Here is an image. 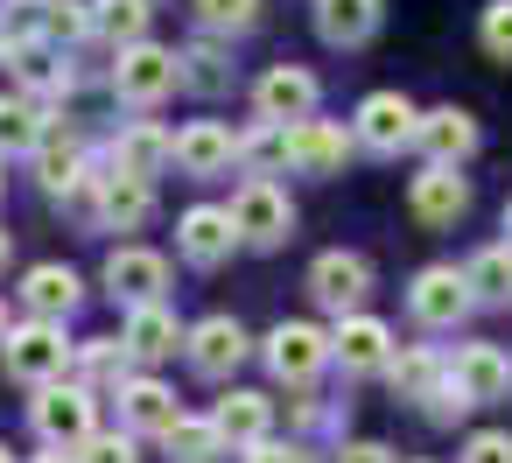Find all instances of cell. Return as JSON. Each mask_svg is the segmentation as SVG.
<instances>
[{"mask_svg": "<svg viewBox=\"0 0 512 463\" xmlns=\"http://www.w3.org/2000/svg\"><path fill=\"white\" fill-rule=\"evenodd\" d=\"M113 99L134 106V113H155L162 99L183 92V50H162V43H127L113 50V71H106Z\"/></svg>", "mask_w": 512, "mask_h": 463, "instance_id": "1", "label": "cell"}, {"mask_svg": "<svg viewBox=\"0 0 512 463\" xmlns=\"http://www.w3.org/2000/svg\"><path fill=\"white\" fill-rule=\"evenodd\" d=\"M0 358H8V379L15 386H57V379H71V365H78V344L64 337V323H43V316H22L15 330H8V344H0Z\"/></svg>", "mask_w": 512, "mask_h": 463, "instance_id": "2", "label": "cell"}, {"mask_svg": "<svg viewBox=\"0 0 512 463\" xmlns=\"http://www.w3.org/2000/svg\"><path fill=\"white\" fill-rule=\"evenodd\" d=\"M29 428L43 449H85L99 435V393L85 379H57V386H36L29 400Z\"/></svg>", "mask_w": 512, "mask_h": 463, "instance_id": "3", "label": "cell"}, {"mask_svg": "<svg viewBox=\"0 0 512 463\" xmlns=\"http://www.w3.org/2000/svg\"><path fill=\"white\" fill-rule=\"evenodd\" d=\"M78 204L99 218V232H141L155 218V183L127 176V169H113V155H99L92 176H85V190H78Z\"/></svg>", "mask_w": 512, "mask_h": 463, "instance_id": "4", "label": "cell"}, {"mask_svg": "<svg viewBox=\"0 0 512 463\" xmlns=\"http://www.w3.org/2000/svg\"><path fill=\"white\" fill-rule=\"evenodd\" d=\"M260 358H267V372L288 386V393H309L330 365H337V344H330V330H316V323H274L267 330V344H260Z\"/></svg>", "mask_w": 512, "mask_h": 463, "instance_id": "5", "label": "cell"}, {"mask_svg": "<svg viewBox=\"0 0 512 463\" xmlns=\"http://www.w3.org/2000/svg\"><path fill=\"white\" fill-rule=\"evenodd\" d=\"M232 218H239V239H246L253 253H274V246L295 239V197H288L274 176H246V183L232 190Z\"/></svg>", "mask_w": 512, "mask_h": 463, "instance_id": "6", "label": "cell"}, {"mask_svg": "<svg viewBox=\"0 0 512 463\" xmlns=\"http://www.w3.org/2000/svg\"><path fill=\"white\" fill-rule=\"evenodd\" d=\"M470 309H477V288H470V274H463L456 260H428V267L407 281V316H414L421 330H456Z\"/></svg>", "mask_w": 512, "mask_h": 463, "instance_id": "7", "label": "cell"}, {"mask_svg": "<svg viewBox=\"0 0 512 463\" xmlns=\"http://www.w3.org/2000/svg\"><path fill=\"white\" fill-rule=\"evenodd\" d=\"M330 344H337V372H344V379H386V372H393V358H400L393 323H386V316H372V309L337 316V323H330Z\"/></svg>", "mask_w": 512, "mask_h": 463, "instance_id": "8", "label": "cell"}, {"mask_svg": "<svg viewBox=\"0 0 512 463\" xmlns=\"http://www.w3.org/2000/svg\"><path fill=\"white\" fill-rule=\"evenodd\" d=\"M351 134H358V148L365 155H400V148H414V134H421V106L407 99V92H365L358 99V113H351Z\"/></svg>", "mask_w": 512, "mask_h": 463, "instance_id": "9", "label": "cell"}, {"mask_svg": "<svg viewBox=\"0 0 512 463\" xmlns=\"http://www.w3.org/2000/svg\"><path fill=\"white\" fill-rule=\"evenodd\" d=\"M239 246H246V239H239L232 204H190V211L176 218V260H183V267H197V274L225 267Z\"/></svg>", "mask_w": 512, "mask_h": 463, "instance_id": "10", "label": "cell"}, {"mask_svg": "<svg viewBox=\"0 0 512 463\" xmlns=\"http://www.w3.org/2000/svg\"><path fill=\"white\" fill-rule=\"evenodd\" d=\"M316 106H323V78L302 64H267L253 78V120L295 127V120H316Z\"/></svg>", "mask_w": 512, "mask_h": 463, "instance_id": "11", "label": "cell"}, {"mask_svg": "<svg viewBox=\"0 0 512 463\" xmlns=\"http://www.w3.org/2000/svg\"><path fill=\"white\" fill-rule=\"evenodd\" d=\"M99 281H106V295H113L120 309H141V302H162V288H169V260H162L155 246L120 239V246L99 260Z\"/></svg>", "mask_w": 512, "mask_h": 463, "instance_id": "12", "label": "cell"}, {"mask_svg": "<svg viewBox=\"0 0 512 463\" xmlns=\"http://www.w3.org/2000/svg\"><path fill=\"white\" fill-rule=\"evenodd\" d=\"M0 64L15 71V92H29V99H71L78 92V64H71V50H57V43H0Z\"/></svg>", "mask_w": 512, "mask_h": 463, "instance_id": "13", "label": "cell"}, {"mask_svg": "<svg viewBox=\"0 0 512 463\" xmlns=\"http://www.w3.org/2000/svg\"><path fill=\"white\" fill-rule=\"evenodd\" d=\"M309 295H316V309H330V316L365 309V295H372V260L351 253V246L316 253V260H309Z\"/></svg>", "mask_w": 512, "mask_h": 463, "instance_id": "14", "label": "cell"}, {"mask_svg": "<svg viewBox=\"0 0 512 463\" xmlns=\"http://www.w3.org/2000/svg\"><path fill=\"white\" fill-rule=\"evenodd\" d=\"M183 358H190V372L197 379H232L246 358H253V337H246V323L239 316H197L190 323V344H183Z\"/></svg>", "mask_w": 512, "mask_h": 463, "instance_id": "15", "label": "cell"}, {"mask_svg": "<svg viewBox=\"0 0 512 463\" xmlns=\"http://www.w3.org/2000/svg\"><path fill=\"white\" fill-rule=\"evenodd\" d=\"M358 155V134L344 120H295L288 127V169L295 176H344V162Z\"/></svg>", "mask_w": 512, "mask_h": 463, "instance_id": "16", "label": "cell"}, {"mask_svg": "<svg viewBox=\"0 0 512 463\" xmlns=\"http://www.w3.org/2000/svg\"><path fill=\"white\" fill-rule=\"evenodd\" d=\"M92 162H99V155H92V148H85V141H78L64 120H57V127H50V141L29 155V169H36V190H43V197H64V204H78V190H85Z\"/></svg>", "mask_w": 512, "mask_h": 463, "instance_id": "17", "label": "cell"}, {"mask_svg": "<svg viewBox=\"0 0 512 463\" xmlns=\"http://www.w3.org/2000/svg\"><path fill=\"white\" fill-rule=\"evenodd\" d=\"M407 211L421 225H456L470 211V176L463 169H442V162H421V176H407Z\"/></svg>", "mask_w": 512, "mask_h": 463, "instance_id": "18", "label": "cell"}, {"mask_svg": "<svg viewBox=\"0 0 512 463\" xmlns=\"http://www.w3.org/2000/svg\"><path fill=\"white\" fill-rule=\"evenodd\" d=\"M15 302H22V316L64 323V316H71V309L85 302V274H78V267H64V260H36V267L22 274Z\"/></svg>", "mask_w": 512, "mask_h": 463, "instance_id": "19", "label": "cell"}, {"mask_svg": "<svg viewBox=\"0 0 512 463\" xmlns=\"http://www.w3.org/2000/svg\"><path fill=\"white\" fill-rule=\"evenodd\" d=\"M113 400H120V428H134L141 442H148V435L162 442V435L183 421V400H176V386H162L155 372H134V379H127Z\"/></svg>", "mask_w": 512, "mask_h": 463, "instance_id": "20", "label": "cell"}, {"mask_svg": "<svg viewBox=\"0 0 512 463\" xmlns=\"http://www.w3.org/2000/svg\"><path fill=\"white\" fill-rule=\"evenodd\" d=\"M449 372H456V386L477 400V407H498V400H512V351L505 344H456L449 351Z\"/></svg>", "mask_w": 512, "mask_h": 463, "instance_id": "21", "label": "cell"}, {"mask_svg": "<svg viewBox=\"0 0 512 463\" xmlns=\"http://www.w3.org/2000/svg\"><path fill=\"white\" fill-rule=\"evenodd\" d=\"M414 155L421 162H442V169H463L477 155V120L463 106H428L421 113V134H414Z\"/></svg>", "mask_w": 512, "mask_h": 463, "instance_id": "22", "label": "cell"}, {"mask_svg": "<svg viewBox=\"0 0 512 463\" xmlns=\"http://www.w3.org/2000/svg\"><path fill=\"white\" fill-rule=\"evenodd\" d=\"M232 162H239V134H232L225 120H190V127L176 134V169H183V176L211 183V176H225Z\"/></svg>", "mask_w": 512, "mask_h": 463, "instance_id": "23", "label": "cell"}, {"mask_svg": "<svg viewBox=\"0 0 512 463\" xmlns=\"http://www.w3.org/2000/svg\"><path fill=\"white\" fill-rule=\"evenodd\" d=\"M120 337L134 344V358H141V365H162V358H176V351L190 344V323H183L169 302H141V309H127Z\"/></svg>", "mask_w": 512, "mask_h": 463, "instance_id": "24", "label": "cell"}, {"mask_svg": "<svg viewBox=\"0 0 512 463\" xmlns=\"http://www.w3.org/2000/svg\"><path fill=\"white\" fill-rule=\"evenodd\" d=\"M106 155H113V169H127V176H148V183H155V176L176 162V134H169V127H155V120H127V127L113 134V148H106Z\"/></svg>", "mask_w": 512, "mask_h": 463, "instance_id": "25", "label": "cell"}, {"mask_svg": "<svg viewBox=\"0 0 512 463\" xmlns=\"http://www.w3.org/2000/svg\"><path fill=\"white\" fill-rule=\"evenodd\" d=\"M211 421H218V435L232 442V456H246L253 442H267V435H274V400H267V393H253V386H232V393L211 407Z\"/></svg>", "mask_w": 512, "mask_h": 463, "instance_id": "26", "label": "cell"}, {"mask_svg": "<svg viewBox=\"0 0 512 463\" xmlns=\"http://www.w3.org/2000/svg\"><path fill=\"white\" fill-rule=\"evenodd\" d=\"M50 106L43 99H29V92H0V162L8 155H36L43 141H50Z\"/></svg>", "mask_w": 512, "mask_h": 463, "instance_id": "27", "label": "cell"}, {"mask_svg": "<svg viewBox=\"0 0 512 463\" xmlns=\"http://www.w3.org/2000/svg\"><path fill=\"white\" fill-rule=\"evenodd\" d=\"M134 344L127 337H85L78 344V365H71V379H85L92 393H120L127 379H134Z\"/></svg>", "mask_w": 512, "mask_h": 463, "instance_id": "28", "label": "cell"}, {"mask_svg": "<svg viewBox=\"0 0 512 463\" xmlns=\"http://www.w3.org/2000/svg\"><path fill=\"white\" fill-rule=\"evenodd\" d=\"M379 8L386 0H316V36L330 50H358L379 36Z\"/></svg>", "mask_w": 512, "mask_h": 463, "instance_id": "29", "label": "cell"}, {"mask_svg": "<svg viewBox=\"0 0 512 463\" xmlns=\"http://www.w3.org/2000/svg\"><path fill=\"white\" fill-rule=\"evenodd\" d=\"M386 379H393L400 400H421V407H428V400L449 386V351H435V344H400V358H393Z\"/></svg>", "mask_w": 512, "mask_h": 463, "instance_id": "30", "label": "cell"}, {"mask_svg": "<svg viewBox=\"0 0 512 463\" xmlns=\"http://www.w3.org/2000/svg\"><path fill=\"white\" fill-rule=\"evenodd\" d=\"M162 449H169V463H218V456H232V442L218 435L211 414H183V421L162 435Z\"/></svg>", "mask_w": 512, "mask_h": 463, "instance_id": "31", "label": "cell"}, {"mask_svg": "<svg viewBox=\"0 0 512 463\" xmlns=\"http://www.w3.org/2000/svg\"><path fill=\"white\" fill-rule=\"evenodd\" d=\"M148 22H155L148 0H92V29H99V43H113V50L148 43Z\"/></svg>", "mask_w": 512, "mask_h": 463, "instance_id": "32", "label": "cell"}, {"mask_svg": "<svg viewBox=\"0 0 512 463\" xmlns=\"http://www.w3.org/2000/svg\"><path fill=\"white\" fill-rule=\"evenodd\" d=\"M239 169H246V176H281V169H288V127L253 120V127L239 134Z\"/></svg>", "mask_w": 512, "mask_h": 463, "instance_id": "33", "label": "cell"}, {"mask_svg": "<svg viewBox=\"0 0 512 463\" xmlns=\"http://www.w3.org/2000/svg\"><path fill=\"white\" fill-rule=\"evenodd\" d=\"M232 85V57H225V36H204L183 50V92H225Z\"/></svg>", "mask_w": 512, "mask_h": 463, "instance_id": "34", "label": "cell"}, {"mask_svg": "<svg viewBox=\"0 0 512 463\" xmlns=\"http://www.w3.org/2000/svg\"><path fill=\"white\" fill-rule=\"evenodd\" d=\"M463 274H470L477 302H512V246H505V239H498V246H484V253H470V260H463Z\"/></svg>", "mask_w": 512, "mask_h": 463, "instance_id": "35", "label": "cell"}, {"mask_svg": "<svg viewBox=\"0 0 512 463\" xmlns=\"http://www.w3.org/2000/svg\"><path fill=\"white\" fill-rule=\"evenodd\" d=\"M190 15H197V29L204 36H246V29H260V0H190Z\"/></svg>", "mask_w": 512, "mask_h": 463, "instance_id": "36", "label": "cell"}, {"mask_svg": "<svg viewBox=\"0 0 512 463\" xmlns=\"http://www.w3.org/2000/svg\"><path fill=\"white\" fill-rule=\"evenodd\" d=\"M57 0H0V36L8 43H43Z\"/></svg>", "mask_w": 512, "mask_h": 463, "instance_id": "37", "label": "cell"}, {"mask_svg": "<svg viewBox=\"0 0 512 463\" xmlns=\"http://www.w3.org/2000/svg\"><path fill=\"white\" fill-rule=\"evenodd\" d=\"M85 36H99V29H92V0H57V8H50V29H43V43L78 50Z\"/></svg>", "mask_w": 512, "mask_h": 463, "instance_id": "38", "label": "cell"}, {"mask_svg": "<svg viewBox=\"0 0 512 463\" xmlns=\"http://www.w3.org/2000/svg\"><path fill=\"white\" fill-rule=\"evenodd\" d=\"M477 43H484V57L512 64V0H484V15H477Z\"/></svg>", "mask_w": 512, "mask_h": 463, "instance_id": "39", "label": "cell"}, {"mask_svg": "<svg viewBox=\"0 0 512 463\" xmlns=\"http://www.w3.org/2000/svg\"><path fill=\"white\" fill-rule=\"evenodd\" d=\"M78 463H141V435H134V428H99V435L78 449Z\"/></svg>", "mask_w": 512, "mask_h": 463, "instance_id": "40", "label": "cell"}, {"mask_svg": "<svg viewBox=\"0 0 512 463\" xmlns=\"http://www.w3.org/2000/svg\"><path fill=\"white\" fill-rule=\"evenodd\" d=\"M456 463H512V428H477Z\"/></svg>", "mask_w": 512, "mask_h": 463, "instance_id": "41", "label": "cell"}, {"mask_svg": "<svg viewBox=\"0 0 512 463\" xmlns=\"http://www.w3.org/2000/svg\"><path fill=\"white\" fill-rule=\"evenodd\" d=\"M239 463H316V456H309L302 442H274V435H267V442H253Z\"/></svg>", "mask_w": 512, "mask_h": 463, "instance_id": "42", "label": "cell"}, {"mask_svg": "<svg viewBox=\"0 0 512 463\" xmlns=\"http://www.w3.org/2000/svg\"><path fill=\"white\" fill-rule=\"evenodd\" d=\"M337 463H400V456H393L386 442H372V435H358V442H344V449H337Z\"/></svg>", "mask_w": 512, "mask_h": 463, "instance_id": "43", "label": "cell"}, {"mask_svg": "<svg viewBox=\"0 0 512 463\" xmlns=\"http://www.w3.org/2000/svg\"><path fill=\"white\" fill-rule=\"evenodd\" d=\"M29 463H78V449H43V456H29Z\"/></svg>", "mask_w": 512, "mask_h": 463, "instance_id": "44", "label": "cell"}, {"mask_svg": "<svg viewBox=\"0 0 512 463\" xmlns=\"http://www.w3.org/2000/svg\"><path fill=\"white\" fill-rule=\"evenodd\" d=\"M8 260H15V232L0 225V274H8Z\"/></svg>", "mask_w": 512, "mask_h": 463, "instance_id": "45", "label": "cell"}, {"mask_svg": "<svg viewBox=\"0 0 512 463\" xmlns=\"http://www.w3.org/2000/svg\"><path fill=\"white\" fill-rule=\"evenodd\" d=\"M505 246H512V197H505Z\"/></svg>", "mask_w": 512, "mask_h": 463, "instance_id": "46", "label": "cell"}, {"mask_svg": "<svg viewBox=\"0 0 512 463\" xmlns=\"http://www.w3.org/2000/svg\"><path fill=\"white\" fill-rule=\"evenodd\" d=\"M8 330H15V323H8V309H0V344H8Z\"/></svg>", "mask_w": 512, "mask_h": 463, "instance_id": "47", "label": "cell"}, {"mask_svg": "<svg viewBox=\"0 0 512 463\" xmlns=\"http://www.w3.org/2000/svg\"><path fill=\"white\" fill-rule=\"evenodd\" d=\"M0 463H22V456H15V449H8V442H0Z\"/></svg>", "mask_w": 512, "mask_h": 463, "instance_id": "48", "label": "cell"}, {"mask_svg": "<svg viewBox=\"0 0 512 463\" xmlns=\"http://www.w3.org/2000/svg\"><path fill=\"white\" fill-rule=\"evenodd\" d=\"M0 197H8V162H0Z\"/></svg>", "mask_w": 512, "mask_h": 463, "instance_id": "49", "label": "cell"}, {"mask_svg": "<svg viewBox=\"0 0 512 463\" xmlns=\"http://www.w3.org/2000/svg\"><path fill=\"white\" fill-rule=\"evenodd\" d=\"M414 463H428V456H414Z\"/></svg>", "mask_w": 512, "mask_h": 463, "instance_id": "50", "label": "cell"}, {"mask_svg": "<svg viewBox=\"0 0 512 463\" xmlns=\"http://www.w3.org/2000/svg\"><path fill=\"white\" fill-rule=\"evenodd\" d=\"M0 43H8V36H0Z\"/></svg>", "mask_w": 512, "mask_h": 463, "instance_id": "51", "label": "cell"}]
</instances>
